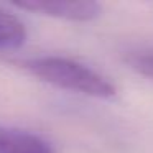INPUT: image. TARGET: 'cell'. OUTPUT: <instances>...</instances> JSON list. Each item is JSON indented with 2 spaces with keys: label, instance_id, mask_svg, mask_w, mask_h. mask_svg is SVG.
Here are the masks:
<instances>
[{
  "label": "cell",
  "instance_id": "3",
  "mask_svg": "<svg viewBox=\"0 0 153 153\" xmlns=\"http://www.w3.org/2000/svg\"><path fill=\"white\" fill-rule=\"evenodd\" d=\"M0 153H54L41 137L27 130L0 125Z\"/></svg>",
  "mask_w": 153,
  "mask_h": 153
},
{
  "label": "cell",
  "instance_id": "5",
  "mask_svg": "<svg viewBox=\"0 0 153 153\" xmlns=\"http://www.w3.org/2000/svg\"><path fill=\"white\" fill-rule=\"evenodd\" d=\"M127 63L138 74L153 81V54H130Z\"/></svg>",
  "mask_w": 153,
  "mask_h": 153
},
{
  "label": "cell",
  "instance_id": "1",
  "mask_svg": "<svg viewBox=\"0 0 153 153\" xmlns=\"http://www.w3.org/2000/svg\"><path fill=\"white\" fill-rule=\"evenodd\" d=\"M25 68L40 81L54 87L84 94L97 99H110L117 89L105 76L92 68L61 56H43L28 59Z\"/></svg>",
  "mask_w": 153,
  "mask_h": 153
},
{
  "label": "cell",
  "instance_id": "4",
  "mask_svg": "<svg viewBox=\"0 0 153 153\" xmlns=\"http://www.w3.org/2000/svg\"><path fill=\"white\" fill-rule=\"evenodd\" d=\"M27 40V28L18 17L0 8V51L20 48Z\"/></svg>",
  "mask_w": 153,
  "mask_h": 153
},
{
  "label": "cell",
  "instance_id": "2",
  "mask_svg": "<svg viewBox=\"0 0 153 153\" xmlns=\"http://www.w3.org/2000/svg\"><path fill=\"white\" fill-rule=\"evenodd\" d=\"M17 8L35 12L68 22H91L100 15V4L97 2H54V0H28L17 2Z\"/></svg>",
  "mask_w": 153,
  "mask_h": 153
}]
</instances>
